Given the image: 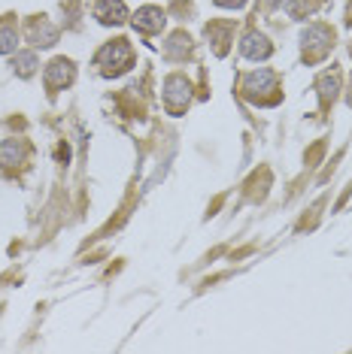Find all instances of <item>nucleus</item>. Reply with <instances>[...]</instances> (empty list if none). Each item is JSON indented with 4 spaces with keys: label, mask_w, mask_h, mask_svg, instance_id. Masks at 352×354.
I'll return each instance as SVG.
<instances>
[{
    "label": "nucleus",
    "mask_w": 352,
    "mask_h": 354,
    "mask_svg": "<svg viewBox=\"0 0 352 354\" xmlns=\"http://www.w3.org/2000/svg\"><path fill=\"white\" fill-rule=\"evenodd\" d=\"M131 64H134V52H131V46H127L125 37L109 39V43L98 52V67H100L103 76H118V73H125Z\"/></svg>",
    "instance_id": "f257e3e1"
},
{
    "label": "nucleus",
    "mask_w": 352,
    "mask_h": 354,
    "mask_svg": "<svg viewBox=\"0 0 352 354\" xmlns=\"http://www.w3.org/2000/svg\"><path fill=\"white\" fill-rule=\"evenodd\" d=\"M331 39H334V30L328 25H313L303 30L301 43H303V58L307 61H319L322 55L331 49Z\"/></svg>",
    "instance_id": "f03ea898"
},
{
    "label": "nucleus",
    "mask_w": 352,
    "mask_h": 354,
    "mask_svg": "<svg viewBox=\"0 0 352 354\" xmlns=\"http://www.w3.org/2000/svg\"><path fill=\"white\" fill-rule=\"evenodd\" d=\"M240 55L249 61H261L270 55V39L258 34V30H246L243 39H240Z\"/></svg>",
    "instance_id": "7ed1b4c3"
},
{
    "label": "nucleus",
    "mask_w": 352,
    "mask_h": 354,
    "mask_svg": "<svg viewBox=\"0 0 352 354\" xmlns=\"http://www.w3.org/2000/svg\"><path fill=\"white\" fill-rule=\"evenodd\" d=\"M73 76H76L73 64H70L67 58H58V61H52L49 67H46V88H52V91L67 88L70 82H73Z\"/></svg>",
    "instance_id": "20e7f679"
},
{
    "label": "nucleus",
    "mask_w": 352,
    "mask_h": 354,
    "mask_svg": "<svg viewBox=\"0 0 352 354\" xmlns=\"http://www.w3.org/2000/svg\"><path fill=\"white\" fill-rule=\"evenodd\" d=\"M191 100V82L186 76H173L167 79V106H170L173 112H182L188 106Z\"/></svg>",
    "instance_id": "39448f33"
},
{
    "label": "nucleus",
    "mask_w": 352,
    "mask_h": 354,
    "mask_svg": "<svg viewBox=\"0 0 352 354\" xmlns=\"http://www.w3.org/2000/svg\"><path fill=\"white\" fill-rule=\"evenodd\" d=\"M91 10L103 25H122V21L127 19V6L122 3V0H94Z\"/></svg>",
    "instance_id": "423d86ee"
},
{
    "label": "nucleus",
    "mask_w": 352,
    "mask_h": 354,
    "mask_svg": "<svg viewBox=\"0 0 352 354\" xmlns=\"http://www.w3.org/2000/svg\"><path fill=\"white\" fill-rule=\"evenodd\" d=\"M131 25L140 30V34H158L164 28V12L158 6H143V10L134 12Z\"/></svg>",
    "instance_id": "0eeeda50"
},
{
    "label": "nucleus",
    "mask_w": 352,
    "mask_h": 354,
    "mask_svg": "<svg viewBox=\"0 0 352 354\" xmlns=\"http://www.w3.org/2000/svg\"><path fill=\"white\" fill-rule=\"evenodd\" d=\"M25 155H28L25 142H19V140L0 142V167H21L25 164Z\"/></svg>",
    "instance_id": "6e6552de"
},
{
    "label": "nucleus",
    "mask_w": 352,
    "mask_h": 354,
    "mask_svg": "<svg viewBox=\"0 0 352 354\" xmlns=\"http://www.w3.org/2000/svg\"><path fill=\"white\" fill-rule=\"evenodd\" d=\"M274 82H276L274 73H267V70H258V73H249V76L243 79V88H246V94H249V97L258 100L261 91H270Z\"/></svg>",
    "instance_id": "1a4fd4ad"
},
{
    "label": "nucleus",
    "mask_w": 352,
    "mask_h": 354,
    "mask_svg": "<svg viewBox=\"0 0 352 354\" xmlns=\"http://www.w3.org/2000/svg\"><path fill=\"white\" fill-rule=\"evenodd\" d=\"M340 70H328V73L319 76V94H322V103H331L334 97H337V91H340Z\"/></svg>",
    "instance_id": "9d476101"
},
{
    "label": "nucleus",
    "mask_w": 352,
    "mask_h": 354,
    "mask_svg": "<svg viewBox=\"0 0 352 354\" xmlns=\"http://www.w3.org/2000/svg\"><path fill=\"white\" fill-rule=\"evenodd\" d=\"M28 37H30V43H34V46H52L55 37H58V30H55L49 21H37V28L30 30Z\"/></svg>",
    "instance_id": "9b49d317"
},
{
    "label": "nucleus",
    "mask_w": 352,
    "mask_h": 354,
    "mask_svg": "<svg viewBox=\"0 0 352 354\" xmlns=\"http://www.w3.org/2000/svg\"><path fill=\"white\" fill-rule=\"evenodd\" d=\"M19 46V30L10 21H0V55H10Z\"/></svg>",
    "instance_id": "f8f14e48"
},
{
    "label": "nucleus",
    "mask_w": 352,
    "mask_h": 354,
    "mask_svg": "<svg viewBox=\"0 0 352 354\" xmlns=\"http://www.w3.org/2000/svg\"><path fill=\"white\" fill-rule=\"evenodd\" d=\"M34 67H37V55L34 52L19 55V58H15V73H19V76H30V73H34Z\"/></svg>",
    "instance_id": "ddd939ff"
},
{
    "label": "nucleus",
    "mask_w": 352,
    "mask_h": 354,
    "mask_svg": "<svg viewBox=\"0 0 352 354\" xmlns=\"http://www.w3.org/2000/svg\"><path fill=\"white\" fill-rule=\"evenodd\" d=\"M188 52V37L186 34H176L173 37V46L167 43V55H173V58H179V55Z\"/></svg>",
    "instance_id": "4468645a"
},
{
    "label": "nucleus",
    "mask_w": 352,
    "mask_h": 354,
    "mask_svg": "<svg viewBox=\"0 0 352 354\" xmlns=\"http://www.w3.org/2000/svg\"><path fill=\"white\" fill-rule=\"evenodd\" d=\"M219 6H228V10H237V6H243L246 0H215Z\"/></svg>",
    "instance_id": "2eb2a0df"
},
{
    "label": "nucleus",
    "mask_w": 352,
    "mask_h": 354,
    "mask_svg": "<svg viewBox=\"0 0 352 354\" xmlns=\"http://www.w3.org/2000/svg\"><path fill=\"white\" fill-rule=\"evenodd\" d=\"M276 3H279V0H270V6H276Z\"/></svg>",
    "instance_id": "dca6fc26"
}]
</instances>
